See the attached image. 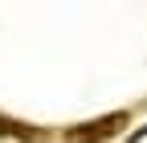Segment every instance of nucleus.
<instances>
[{
  "label": "nucleus",
  "instance_id": "f257e3e1",
  "mask_svg": "<svg viewBox=\"0 0 147 143\" xmlns=\"http://www.w3.org/2000/svg\"><path fill=\"white\" fill-rule=\"evenodd\" d=\"M127 123H131V115H127V111L102 115V119H90V123H74V127H65L61 143H106V139H115Z\"/></svg>",
  "mask_w": 147,
  "mask_h": 143
},
{
  "label": "nucleus",
  "instance_id": "f03ea898",
  "mask_svg": "<svg viewBox=\"0 0 147 143\" xmlns=\"http://www.w3.org/2000/svg\"><path fill=\"white\" fill-rule=\"evenodd\" d=\"M0 139H21V143H45V135H41V131H33L29 123H12V119H4V115H0Z\"/></svg>",
  "mask_w": 147,
  "mask_h": 143
},
{
  "label": "nucleus",
  "instance_id": "7ed1b4c3",
  "mask_svg": "<svg viewBox=\"0 0 147 143\" xmlns=\"http://www.w3.org/2000/svg\"><path fill=\"white\" fill-rule=\"evenodd\" d=\"M143 139H147V127H143V131H135V135H131V143H143Z\"/></svg>",
  "mask_w": 147,
  "mask_h": 143
}]
</instances>
